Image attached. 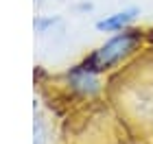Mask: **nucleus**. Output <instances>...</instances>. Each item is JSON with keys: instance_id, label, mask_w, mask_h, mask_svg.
Returning <instances> with one entry per match:
<instances>
[{"instance_id": "nucleus-1", "label": "nucleus", "mask_w": 153, "mask_h": 144, "mask_svg": "<svg viewBox=\"0 0 153 144\" xmlns=\"http://www.w3.org/2000/svg\"><path fill=\"white\" fill-rule=\"evenodd\" d=\"M142 42V31L138 29H127L120 33H114L109 39H105L96 50H92L85 57V64L92 66L96 72H105L116 68L120 61H125L131 52L138 50Z\"/></svg>"}, {"instance_id": "nucleus-2", "label": "nucleus", "mask_w": 153, "mask_h": 144, "mask_svg": "<svg viewBox=\"0 0 153 144\" xmlns=\"http://www.w3.org/2000/svg\"><path fill=\"white\" fill-rule=\"evenodd\" d=\"M68 83L74 92L83 96H94L101 90V72H96L92 66H88L83 61V64L72 66L68 70Z\"/></svg>"}, {"instance_id": "nucleus-3", "label": "nucleus", "mask_w": 153, "mask_h": 144, "mask_svg": "<svg viewBox=\"0 0 153 144\" xmlns=\"http://www.w3.org/2000/svg\"><path fill=\"white\" fill-rule=\"evenodd\" d=\"M138 16H140V9H138V7H123V9H118L114 13L103 16L94 26H96V31H99V33L114 35V33H120V31L131 29V24L136 22Z\"/></svg>"}, {"instance_id": "nucleus-4", "label": "nucleus", "mask_w": 153, "mask_h": 144, "mask_svg": "<svg viewBox=\"0 0 153 144\" xmlns=\"http://www.w3.org/2000/svg\"><path fill=\"white\" fill-rule=\"evenodd\" d=\"M55 24H59V18H44V16H39V18H35V22H33V26H35V31L39 33V35L48 33Z\"/></svg>"}, {"instance_id": "nucleus-5", "label": "nucleus", "mask_w": 153, "mask_h": 144, "mask_svg": "<svg viewBox=\"0 0 153 144\" xmlns=\"http://www.w3.org/2000/svg\"><path fill=\"white\" fill-rule=\"evenodd\" d=\"M33 133H35V142L33 144H46L48 138H46V127H44V122H42V118H35V125H33Z\"/></svg>"}]
</instances>
